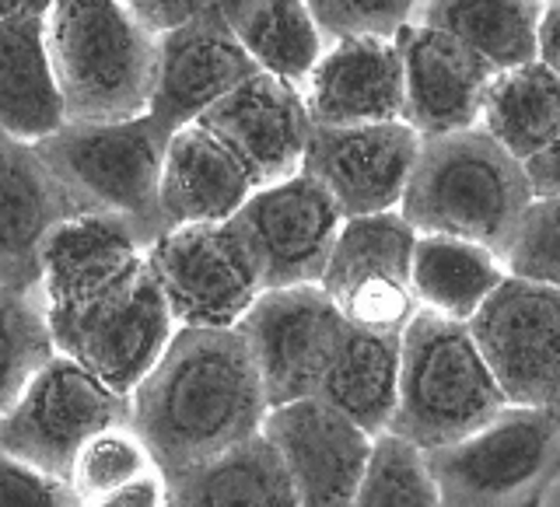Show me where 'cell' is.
Segmentation results:
<instances>
[{
  "label": "cell",
  "instance_id": "6da1fadb",
  "mask_svg": "<svg viewBox=\"0 0 560 507\" xmlns=\"http://www.w3.org/2000/svg\"><path fill=\"white\" fill-rule=\"evenodd\" d=\"M270 413L238 329H175L130 392V424L162 472L214 459L262 434Z\"/></svg>",
  "mask_w": 560,
  "mask_h": 507
},
{
  "label": "cell",
  "instance_id": "7a4b0ae2",
  "mask_svg": "<svg viewBox=\"0 0 560 507\" xmlns=\"http://www.w3.org/2000/svg\"><path fill=\"white\" fill-rule=\"evenodd\" d=\"M533 186L518 157L483 127L420 137V154L399 214L417 235H452L480 241L501 259L512 245Z\"/></svg>",
  "mask_w": 560,
  "mask_h": 507
},
{
  "label": "cell",
  "instance_id": "3957f363",
  "mask_svg": "<svg viewBox=\"0 0 560 507\" xmlns=\"http://www.w3.org/2000/svg\"><path fill=\"white\" fill-rule=\"evenodd\" d=\"M46 49L67 119L109 122L148 113L158 32L122 0H57L46 11Z\"/></svg>",
  "mask_w": 560,
  "mask_h": 507
},
{
  "label": "cell",
  "instance_id": "277c9868",
  "mask_svg": "<svg viewBox=\"0 0 560 507\" xmlns=\"http://www.w3.org/2000/svg\"><path fill=\"white\" fill-rule=\"evenodd\" d=\"M508 399L466 322L417 308L399 332V389L389 434L420 451L463 441Z\"/></svg>",
  "mask_w": 560,
  "mask_h": 507
},
{
  "label": "cell",
  "instance_id": "5b68a950",
  "mask_svg": "<svg viewBox=\"0 0 560 507\" xmlns=\"http://www.w3.org/2000/svg\"><path fill=\"white\" fill-rule=\"evenodd\" d=\"M168 130L144 113L133 119L74 122L39 140V154L84 214H109L133 224L148 245L162 235L158 182H162Z\"/></svg>",
  "mask_w": 560,
  "mask_h": 507
},
{
  "label": "cell",
  "instance_id": "8992f818",
  "mask_svg": "<svg viewBox=\"0 0 560 507\" xmlns=\"http://www.w3.org/2000/svg\"><path fill=\"white\" fill-rule=\"evenodd\" d=\"M424 459L445 507H529L560 472V416L508 402L490 424Z\"/></svg>",
  "mask_w": 560,
  "mask_h": 507
},
{
  "label": "cell",
  "instance_id": "52a82bcc",
  "mask_svg": "<svg viewBox=\"0 0 560 507\" xmlns=\"http://www.w3.org/2000/svg\"><path fill=\"white\" fill-rule=\"evenodd\" d=\"M119 420H130V396H119L57 350L0 420V451L52 476H67L88 437Z\"/></svg>",
  "mask_w": 560,
  "mask_h": 507
},
{
  "label": "cell",
  "instance_id": "ba28073f",
  "mask_svg": "<svg viewBox=\"0 0 560 507\" xmlns=\"http://www.w3.org/2000/svg\"><path fill=\"white\" fill-rule=\"evenodd\" d=\"M148 267L179 329H235L262 294L232 221L168 227L148 245Z\"/></svg>",
  "mask_w": 560,
  "mask_h": 507
},
{
  "label": "cell",
  "instance_id": "9c48e42d",
  "mask_svg": "<svg viewBox=\"0 0 560 507\" xmlns=\"http://www.w3.org/2000/svg\"><path fill=\"white\" fill-rule=\"evenodd\" d=\"M235 329L249 346L267 402L284 406L319 392L347 322L319 284H298L267 287Z\"/></svg>",
  "mask_w": 560,
  "mask_h": 507
},
{
  "label": "cell",
  "instance_id": "30bf717a",
  "mask_svg": "<svg viewBox=\"0 0 560 507\" xmlns=\"http://www.w3.org/2000/svg\"><path fill=\"white\" fill-rule=\"evenodd\" d=\"M413 241L417 232L402 221L399 210L343 221L323 267L319 287L337 305L347 326L399 337L402 326L413 319Z\"/></svg>",
  "mask_w": 560,
  "mask_h": 507
},
{
  "label": "cell",
  "instance_id": "8fae6325",
  "mask_svg": "<svg viewBox=\"0 0 560 507\" xmlns=\"http://www.w3.org/2000/svg\"><path fill=\"white\" fill-rule=\"evenodd\" d=\"M512 406L560 396V287L508 273L466 322Z\"/></svg>",
  "mask_w": 560,
  "mask_h": 507
},
{
  "label": "cell",
  "instance_id": "7c38bea8",
  "mask_svg": "<svg viewBox=\"0 0 560 507\" xmlns=\"http://www.w3.org/2000/svg\"><path fill=\"white\" fill-rule=\"evenodd\" d=\"M343 221L337 200L312 175L294 172L288 179L259 186L238 207L232 227L253 256L267 291L319 284Z\"/></svg>",
  "mask_w": 560,
  "mask_h": 507
},
{
  "label": "cell",
  "instance_id": "4fadbf2b",
  "mask_svg": "<svg viewBox=\"0 0 560 507\" xmlns=\"http://www.w3.org/2000/svg\"><path fill=\"white\" fill-rule=\"evenodd\" d=\"M175 319L151 267L92 311L52 326V346L88 367L119 396H130L175 337Z\"/></svg>",
  "mask_w": 560,
  "mask_h": 507
},
{
  "label": "cell",
  "instance_id": "5bb4252c",
  "mask_svg": "<svg viewBox=\"0 0 560 507\" xmlns=\"http://www.w3.org/2000/svg\"><path fill=\"white\" fill-rule=\"evenodd\" d=\"M262 437L288 472L298 507H350L372 462L375 437L319 396L270 406Z\"/></svg>",
  "mask_w": 560,
  "mask_h": 507
},
{
  "label": "cell",
  "instance_id": "9a60e30c",
  "mask_svg": "<svg viewBox=\"0 0 560 507\" xmlns=\"http://www.w3.org/2000/svg\"><path fill=\"white\" fill-rule=\"evenodd\" d=\"M148 267V238L109 214H74L49 235L35 291L46 326H63L122 291Z\"/></svg>",
  "mask_w": 560,
  "mask_h": 507
},
{
  "label": "cell",
  "instance_id": "2e32d148",
  "mask_svg": "<svg viewBox=\"0 0 560 507\" xmlns=\"http://www.w3.org/2000/svg\"><path fill=\"white\" fill-rule=\"evenodd\" d=\"M417 154L420 133L402 119L312 127L302 172L337 200L343 217H368L399 210Z\"/></svg>",
  "mask_w": 560,
  "mask_h": 507
},
{
  "label": "cell",
  "instance_id": "e0dca14e",
  "mask_svg": "<svg viewBox=\"0 0 560 507\" xmlns=\"http://www.w3.org/2000/svg\"><path fill=\"white\" fill-rule=\"evenodd\" d=\"M402 60V122L420 137L480 127L487 87L498 70L455 35L410 22L396 35Z\"/></svg>",
  "mask_w": 560,
  "mask_h": 507
},
{
  "label": "cell",
  "instance_id": "ac0fdd59",
  "mask_svg": "<svg viewBox=\"0 0 560 507\" xmlns=\"http://www.w3.org/2000/svg\"><path fill=\"white\" fill-rule=\"evenodd\" d=\"M221 137L253 172L256 186L302 172L312 119L302 87L270 70H256L197 119Z\"/></svg>",
  "mask_w": 560,
  "mask_h": 507
},
{
  "label": "cell",
  "instance_id": "d6986e66",
  "mask_svg": "<svg viewBox=\"0 0 560 507\" xmlns=\"http://www.w3.org/2000/svg\"><path fill=\"white\" fill-rule=\"evenodd\" d=\"M256 70V60L221 25V17L207 11L158 35V70L148 116L162 130L175 133L186 122H197L210 105Z\"/></svg>",
  "mask_w": 560,
  "mask_h": 507
},
{
  "label": "cell",
  "instance_id": "ffe728a7",
  "mask_svg": "<svg viewBox=\"0 0 560 507\" xmlns=\"http://www.w3.org/2000/svg\"><path fill=\"white\" fill-rule=\"evenodd\" d=\"M298 87L312 127L402 119V60L396 35L329 39Z\"/></svg>",
  "mask_w": 560,
  "mask_h": 507
},
{
  "label": "cell",
  "instance_id": "44dd1931",
  "mask_svg": "<svg viewBox=\"0 0 560 507\" xmlns=\"http://www.w3.org/2000/svg\"><path fill=\"white\" fill-rule=\"evenodd\" d=\"M74 214L39 148L0 133V287H35L49 235Z\"/></svg>",
  "mask_w": 560,
  "mask_h": 507
},
{
  "label": "cell",
  "instance_id": "7402d4cb",
  "mask_svg": "<svg viewBox=\"0 0 560 507\" xmlns=\"http://www.w3.org/2000/svg\"><path fill=\"white\" fill-rule=\"evenodd\" d=\"M256 189L259 186L253 172L203 122H186V127L168 133L162 182H158L162 232L179 224L232 221Z\"/></svg>",
  "mask_w": 560,
  "mask_h": 507
},
{
  "label": "cell",
  "instance_id": "603a6c76",
  "mask_svg": "<svg viewBox=\"0 0 560 507\" xmlns=\"http://www.w3.org/2000/svg\"><path fill=\"white\" fill-rule=\"evenodd\" d=\"M67 122L46 49V17L0 14V133L39 144Z\"/></svg>",
  "mask_w": 560,
  "mask_h": 507
},
{
  "label": "cell",
  "instance_id": "cb8c5ba5",
  "mask_svg": "<svg viewBox=\"0 0 560 507\" xmlns=\"http://www.w3.org/2000/svg\"><path fill=\"white\" fill-rule=\"evenodd\" d=\"M168 507H298L288 472L262 434L214 459L165 472Z\"/></svg>",
  "mask_w": 560,
  "mask_h": 507
},
{
  "label": "cell",
  "instance_id": "d4e9b609",
  "mask_svg": "<svg viewBox=\"0 0 560 507\" xmlns=\"http://www.w3.org/2000/svg\"><path fill=\"white\" fill-rule=\"evenodd\" d=\"M508 276L504 259L480 241L452 235H417L410 287L417 308L452 322H469Z\"/></svg>",
  "mask_w": 560,
  "mask_h": 507
},
{
  "label": "cell",
  "instance_id": "484cf974",
  "mask_svg": "<svg viewBox=\"0 0 560 507\" xmlns=\"http://www.w3.org/2000/svg\"><path fill=\"white\" fill-rule=\"evenodd\" d=\"M399 389V337L347 326L337 357L319 385L323 402L354 420L372 437L385 434L396 413Z\"/></svg>",
  "mask_w": 560,
  "mask_h": 507
},
{
  "label": "cell",
  "instance_id": "4316f807",
  "mask_svg": "<svg viewBox=\"0 0 560 507\" xmlns=\"http://www.w3.org/2000/svg\"><path fill=\"white\" fill-rule=\"evenodd\" d=\"M210 8L259 70L294 84L308 74L326 46L305 0H210Z\"/></svg>",
  "mask_w": 560,
  "mask_h": 507
},
{
  "label": "cell",
  "instance_id": "83f0119b",
  "mask_svg": "<svg viewBox=\"0 0 560 507\" xmlns=\"http://www.w3.org/2000/svg\"><path fill=\"white\" fill-rule=\"evenodd\" d=\"M480 127L525 162L560 133V74L542 60L498 70L487 87Z\"/></svg>",
  "mask_w": 560,
  "mask_h": 507
},
{
  "label": "cell",
  "instance_id": "f1b7e54d",
  "mask_svg": "<svg viewBox=\"0 0 560 507\" xmlns=\"http://www.w3.org/2000/svg\"><path fill=\"white\" fill-rule=\"evenodd\" d=\"M542 0H420L413 22L442 28L472 52L508 70L536 60Z\"/></svg>",
  "mask_w": 560,
  "mask_h": 507
},
{
  "label": "cell",
  "instance_id": "f546056e",
  "mask_svg": "<svg viewBox=\"0 0 560 507\" xmlns=\"http://www.w3.org/2000/svg\"><path fill=\"white\" fill-rule=\"evenodd\" d=\"M57 354L35 287H0V420L28 378Z\"/></svg>",
  "mask_w": 560,
  "mask_h": 507
},
{
  "label": "cell",
  "instance_id": "4dcf8cb0",
  "mask_svg": "<svg viewBox=\"0 0 560 507\" xmlns=\"http://www.w3.org/2000/svg\"><path fill=\"white\" fill-rule=\"evenodd\" d=\"M350 507H445L424 451L396 434H378L372 462Z\"/></svg>",
  "mask_w": 560,
  "mask_h": 507
},
{
  "label": "cell",
  "instance_id": "1f68e13d",
  "mask_svg": "<svg viewBox=\"0 0 560 507\" xmlns=\"http://www.w3.org/2000/svg\"><path fill=\"white\" fill-rule=\"evenodd\" d=\"M151 469L158 465L151 459V448L144 445V437L137 434L130 420H119V424H109L98 434H92L78 448L74 462L67 469V480L78 490V497L88 500L113 486L130 483L133 476H144Z\"/></svg>",
  "mask_w": 560,
  "mask_h": 507
},
{
  "label": "cell",
  "instance_id": "d6a6232c",
  "mask_svg": "<svg viewBox=\"0 0 560 507\" xmlns=\"http://www.w3.org/2000/svg\"><path fill=\"white\" fill-rule=\"evenodd\" d=\"M512 276L560 287V200H533L504 252Z\"/></svg>",
  "mask_w": 560,
  "mask_h": 507
},
{
  "label": "cell",
  "instance_id": "836d02e7",
  "mask_svg": "<svg viewBox=\"0 0 560 507\" xmlns=\"http://www.w3.org/2000/svg\"><path fill=\"white\" fill-rule=\"evenodd\" d=\"M420 0H305L323 39L347 35H399L417 14Z\"/></svg>",
  "mask_w": 560,
  "mask_h": 507
},
{
  "label": "cell",
  "instance_id": "e575fe53",
  "mask_svg": "<svg viewBox=\"0 0 560 507\" xmlns=\"http://www.w3.org/2000/svg\"><path fill=\"white\" fill-rule=\"evenodd\" d=\"M67 476H52L0 451V507H81Z\"/></svg>",
  "mask_w": 560,
  "mask_h": 507
},
{
  "label": "cell",
  "instance_id": "d590c367",
  "mask_svg": "<svg viewBox=\"0 0 560 507\" xmlns=\"http://www.w3.org/2000/svg\"><path fill=\"white\" fill-rule=\"evenodd\" d=\"M81 507H168V480L162 469H151L144 476H133L130 483L88 497Z\"/></svg>",
  "mask_w": 560,
  "mask_h": 507
},
{
  "label": "cell",
  "instance_id": "8d00e7d4",
  "mask_svg": "<svg viewBox=\"0 0 560 507\" xmlns=\"http://www.w3.org/2000/svg\"><path fill=\"white\" fill-rule=\"evenodd\" d=\"M140 22H144L148 28H154L158 35L175 28V25H186L192 22V17H200L210 8V0H122Z\"/></svg>",
  "mask_w": 560,
  "mask_h": 507
},
{
  "label": "cell",
  "instance_id": "74e56055",
  "mask_svg": "<svg viewBox=\"0 0 560 507\" xmlns=\"http://www.w3.org/2000/svg\"><path fill=\"white\" fill-rule=\"evenodd\" d=\"M522 168L536 200H560V133L542 151L525 157Z\"/></svg>",
  "mask_w": 560,
  "mask_h": 507
},
{
  "label": "cell",
  "instance_id": "f35d334b",
  "mask_svg": "<svg viewBox=\"0 0 560 507\" xmlns=\"http://www.w3.org/2000/svg\"><path fill=\"white\" fill-rule=\"evenodd\" d=\"M536 60L560 74V0H542L536 28Z\"/></svg>",
  "mask_w": 560,
  "mask_h": 507
},
{
  "label": "cell",
  "instance_id": "ab89813d",
  "mask_svg": "<svg viewBox=\"0 0 560 507\" xmlns=\"http://www.w3.org/2000/svg\"><path fill=\"white\" fill-rule=\"evenodd\" d=\"M57 4V0H0V14H39L46 17V11Z\"/></svg>",
  "mask_w": 560,
  "mask_h": 507
},
{
  "label": "cell",
  "instance_id": "60d3db41",
  "mask_svg": "<svg viewBox=\"0 0 560 507\" xmlns=\"http://www.w3.org/2000/svg\"><path fill=\"white\" fill-rule=\"evenodd\" d=\"M536 507H560V472L550 480V486L539 494V504Z\"/></svg>",
  "mask_w": 560,
  "mask_h": 507
},
{
  "label": "cell",
  "instance_id": "b9f144b4",
  "mask_svg": "<svg viewBox=\"0 0 560 507\" xmlns=\"http://www.w3.org/2000/svg\"><path fill=\"white\" fill-rule=\"evenodd\" d=\"M553 410H557V416H560V396H557V402H553Z\"/></svg>",
  "mask_w": 560,
  "mask_h": 507
},
{
  "label": "cell",
  "instance_id": "7bdbcfd3",
  "mask_svg": "<svg viewBox=\"0 0 560 507\" xmlns=\"http://www.w3.org/2000/svg\"><path fill=\"white\" fill-rule=\"evenodd\" d=\"M536 504H539V500H536ZM536 504H529V507H536Z\"/></svg>",
  "mask_w": 560,
  "mask_h": 507
}]
</instances>
